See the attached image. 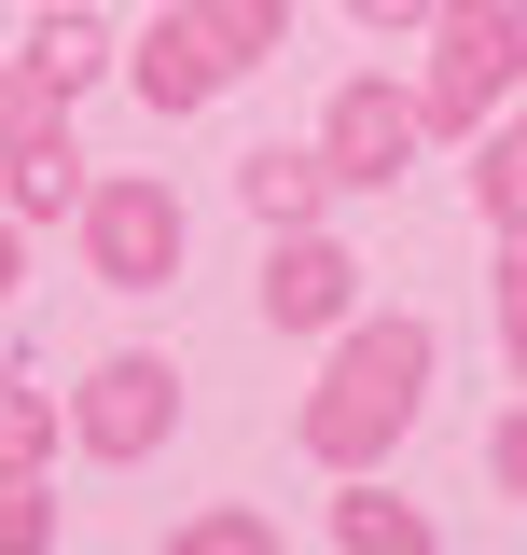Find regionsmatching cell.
I'll return each mask as SVG.
<instances>
[{
  "label": "cell",
  "mask_w": 527,
  "mask_h": 555,
  "mask_svg": "<svg viewBox=\"0 0 527 555\" xmlns=\"http://www.w3.org/2000/svg\"><path fill=\"white\" fill-rule=\"evenodd\" d=\"M0 555H56V486H42V459H0Z\"/></svg>",
  "instance_id": "obj_14"
},
{
  "label": "cell",
  "mask_w": 527,
  "mask_h": 555,
  "mask_svg": "<svg viewBox=\"0 0 527 555\" xmlns=\"http://www.w3.org/2000/svg\"><path fill=\"white\" fill-rule=\"evenodd\" d=\"M69 236H83V278L98 292H167L181 250H195V208H181L167 167H98L83 208H69Z\"/></svg>",
  "instance_id": "obj_3"
},
{
  "label": "cell",
  "mask_w": 527,
  "mask_h": 555,
  "mask_svg": "<svg viewBox=\"0 0 527 555\" xmlns=\"http://www.w3.org/2000/svg\"><path fill=\"white\" fill-rule=\"evenodd\" d=\"M236 208H250L264 236H278V222H333V167H320V139H264V153H236Z\"/></svg>",
  "instance_id": "obj_10"
},
{
  "label": "cell",
  "mask_w": 527,
  "mask_h": 555,
  "mask_svg": "<svg viewBox=\"0 0 527 555\" xmlns=\"http://www.w3.org/2000/svg\"><path fill=\"white\" fill-rule=\"evenodd\" d=\"M112 69L139 83V112H153V126H195L208 98L236 83V56L208 42V14H195V0H167V14H153L139 42H112Z\"/></svg>",
  "instance_id": "obj_7"
},
{
  "label": "cell",
  "mask_w": 527,
  "mask_h": 555,
  "mask_svg": "<svg viewBox=\"0 0 527 555\" xmlns=\"http://www.w3.org/2000/svg\"><path fill=\"white\" fill-rule=\"evenodd\" d=\"M14 264H28V222H14V208H0V292H14Z\"/></svg>",
  "instance_id": "obj_21"
},
{
  "label": "cell",
  "mask_w": 527,
  "mask_h": 555,
  "mask_svg": "<svg viewBox=\"0 0 527 555\" xmlns=\"http://www.w3.org/2000/svg\"><path fill=\"white\" fill-rule=\"evenodd\" d=\"M500 264H486V306H500V375L527 389V236H486Z\"/></svg>",
  "instance_id": "obj_17"
},
{
  "label": "cell",
  "mask_w": 527,
  "mask_h": 555,
  "mask_svg": "<svg viewBox=\"0 0 527 555\" xmlns=\"http://www.w3.org/2000/svg\"><path fill=\"white\" fill-rule=\"evenodd\" d=\"M472 222L486 236H527V98L472 126Z\"/></svg>",
  "instance_id": "obj_12"
},
{
  "label": "cell",
  "mask_w": 527,
  "mask_h": 555,
  "mask_svg": "<svg viewBox=\"0 0 527 555\" xmlns=\"http://www.w3.org/2000/svg\"><path fill=\"white\" fill-rule=\"evenodd\" d=\"M83 181H98V153L69 139V112H28V126L0 139V208H14V222H69Z\"/></svg>",
  "instance_id": "obj_8"
},
{
  "label": "cell",
  "mask_w": 527,
  "mask_h": 555,
  "mask_svg": "<svg viewBox=\"0 0 527 555\" xmlns=\"http://www.w3.org/2000/svg\"><path fill=\"white\" fill-rule=\"evenodd\" d=\"M14 69H28V98H98V83H112V28H98V14H83V0H42V14H28V42H14Z\"/></svg>",
  "instance_id": "obj_9"
},
{
  "label": "cell",
  "mask_w": 527,
  "mask_h": 555,
  "mask_svg": "<svg viewBox=\"0 0 527 555\" xmlns=\"http://www.w3.org/2000/svg\"><path fill=\"white\" fill-rule=\"evenodd\" d=\"M195 14H208V42H222L236 69H278V56H292V0H195Z\"/></svg>",
  "instance_id": "obj_13"
},
{
  "label": "cell",
  "mask_w": 527,
  "mask_h": 555,
  "mask_svg": "<svg viewBox=\"0 0 527 555\" xmlns=\"http://www.w3.org/2000/svg\"><path fill=\"white\" fill-rule=\"evenodd\" d=\"M486 486H500V500L527 514V389L500 403V430H486Z\"/></svg>",
  "instance_id": "obj_18"
},
{
  "label": "cell",
  "mask_w": 527,
  "mask_h": 555,
  "mask_svg": "<svg viewBox=\"0 0 527 555\" xmlns=\"http://www.w3.org/2000/svg\"><path fill=\"white\" fill-rule=\"evenodd\" d=\"M167 555H278V528H264L250 500H208V514H181V528H167Z\"/></svg>",
  "instance_id": "obj_16"
},
{
  "label": "cell",
  "mask_w": 527,
  "mask_h": 555,
  "mask_svg": "<svg viewBox=\"0 0 527 555\" xmlns=\"http://www.w3.org/2000/svg\"><path fill=\"white\" fill-rule=\"evenodd\" d=\"M0 459H42V473H56V389L14 375V361H0Z\"/></svg>",
  "instance_id": "obj_15"
},
{
  "label": "cell",
  "mask_w": 527,
  "mask_h": 555,
  "mask_svg": "<svg viewBox=\"0 0 527 555\" xmlns=\"http://www.w3.org/2000/svg\"><path fill=\"white\" fill-rule=\"evenodd\" d=\"M361 250L333 236V222H278L264 236V334H333L347 306H361Z\"/></svg>",
  "instance_id": "obj_6"
},
{
  "label": "cell",
  "mask_w": 527,
  "mask_h": 555,
  "mask_svg": "<svg viewBox=\"0 0 527 555\" xmlns=\"http://www.w3.org/2000/svg\"><path fill=\"white\" fill-rule=\"evenodd\" d=\"M28 112H56V98H28V69H14V42H0V139L28 126Z\"/></svg>",
  "instance_id": "obj_20"
},
{
  "label": "cell",
  "mask_w": 527,
  "mask_h": 555,
  "mask_svg": "<svg viewBox=\"0 0 527 555\" xmlns=\"http://www.w3.org/2000/svg\"><path fill=\"white\" fill-rule=\"evenodd\" d=\"M430 153V126H416V83H389V69H347L320 98V167L333 195H402V167Z\"/></svg>",
  "instance_id": "obj_5"
},
{
  "label": "cell",
  "mask_w": 527,
  "mask_h": 555,
  "mask_svg": "<svg viewBox=\"0 0 527 555\" xmlns=\"http://www.w3.org/2000/svg\"><path fill=\"white\" fill-rule=\"evenodd\" d=\"M347 14H361L375 42H416V28H430V0H347Z\"/></svg>",
  "instance_id": "obj_19"
},
{
  "label": "cell",
  "mask_w": 527,
  "mask_h": 555,
  "mask_svg": "<svg viewBox=\"0 0 527 555\" xmlns=\"http://www.w3.org/2000/svg\"><path fill=\"white\" fill-rule=\"evenodd\" d=\"M56 430L98 459V473L167 459V430H181V361H167V347H112V361H83V389L56 403Z\"/></svg>",
  "instance_id": "obj_4"
},
{
  "label": "cell",
  "mask_w": 527,
  "mask_h": 555,
  "mask_svg": "<svg viewBox=\"0 0 527 555\" xmlns=\"http://www.w3.org/2000/svg\"><path fill=\"white\" fill-rule=\"evenodd\" d=\"M430 375H445V334L416 320V306H347L333 320V361H320V389L292 403V444L320 459V473H389V444L430 416Z\"/></svg>",
  "instance_id": "obj_1"
},
{
  "label": "cell",
  "mask_w": 527,
  "mask_h": 555,
  "mask_svg": "<svg viewBox=\"0 0 527 555\" xmlns=\"http://www.w3.org/2000/svg\"><path fill=\"white\" fill-rule=\"evenodd\" d=\"M430 69H416V126L430 139H472L486 112L527 98V0H430Z\"/></svg>",
  "instance_id": "obj_2"
},
{
  "label": "cell",
  "mask_w": 527,
  "mask_h": 555,
  "mask_svg": "<svg viewBox=\"0 0 527 555\" xmlns=\"http://www.w3.org/2000/svg\"><path fill=\"white\" fill-rule=\"evenodd\" d=\"M320 528H333V555H430V542H445V528H430L416 500H389L375 473H333V514H320Z\"/></svg>",
  "instance_id": "obj_11"
}]
</instances>
